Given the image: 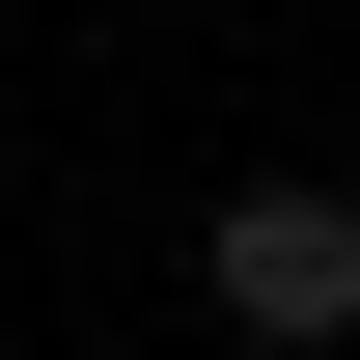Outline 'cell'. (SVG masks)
I'll return each mask as SVG.
<instances>
[{
  "label": "cell",
  "instance_id": "2",
  "mask_svg": "<svg viewBox=\"0 0 360 360\" xmlns=\"http://www.w3.org/2000/svg\"><path fill=\"white\" fill-rule=\"evenodd\" d=\"M333 360H360V333H333Z\"/></svg>",
  "mask_w": 360,
  "mask_h": 360
},
{
  "label": "cell",
  "instance_id": "1",
  "mask_svg": "<svg viewBox=\"0 0 360 360\" xmlns=\"http://www.w3.org/2000/svg\"><path fill=\"white\" fill-rule=\"evenodd\" d=\"M194 305H222L250 360H333V333H360V194H333V167H250L222 222H194Z\"/></svg>",
  "mask_w": 360,
  "mask_h": 360
}]
</instances>
